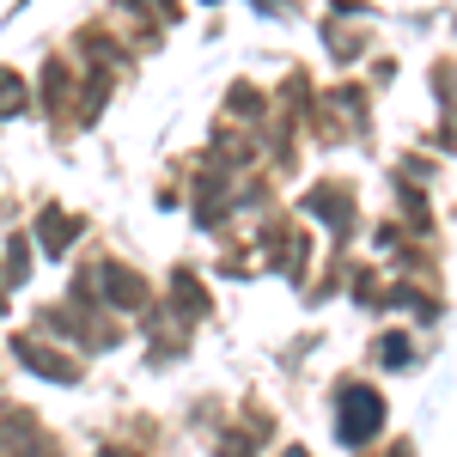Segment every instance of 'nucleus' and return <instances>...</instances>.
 Wrapping results in <instances>:
<instances>
[{
    "label": "nucleus",
    "instance_id": "nucleus-1",
    "mask_svg": "<svg viewBox=\"0 0 457 457\" xmlns=\"http://www.w3.org/2000/svg\"><path fill=\"white\" fill-rule=\"evenodd\" d=\"M372 427H378V396L372 390H348V403H342V439L360 445Z\"/></svg>",
    "mask_w": 457,
    "mask_h": 457
}]
</instances>
